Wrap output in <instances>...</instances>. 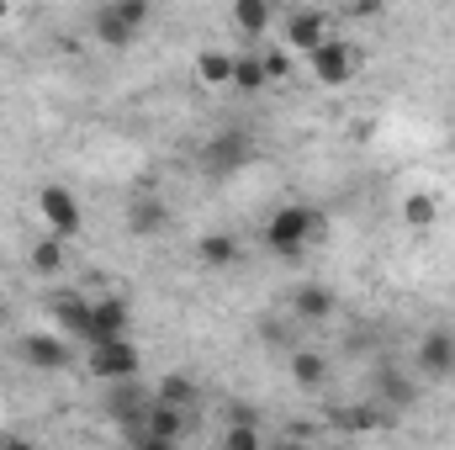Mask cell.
<instances>
[{
  "mask_svg": "<svg viewBox=\"0 0 455 450\" xmlns=\"http://www.w3.org/2000/svg\"><path fill=\"white\" fill-rule=\"evenodd\" d=\"M318 233H323V213H318V207H307V202H286V207H275L270 223H265V249L281 254V260H297Z\"/></svg>",
  "mask_w": 455,
  "mask_h": 450,
  "instance_id": "obj_1",
  "label": "cell"
},
{
  "mask_svg": "<svg viewBox=\"0 0 455 450\" xmlns=\"http://www.w3.org/2000/svg\"><path fill=\"white\" fill-rule=\"evenodd\" d=\"M101 408H107L112 424H122L127 446H138V440H143V414L154 408V392H148L143 382H112V387L101 392Z\"/></svg>",
  "mask_w": 455,
  "mask_h": 450,
  "instance_id": "obj_2",
  "label": "cell"
},
{
  "mask_svg": "<svg viewBox=\"0 0 455 450\" xmlns=\"http://www.w3.org/2000/svg\"><path fill=\"white\" fill-rule=\"evenodd\" d=\"M85 366H91V376H96L101 387H112V382H138L143 355H138L132 339H101V344H91Z\"/></svg>",
  "mask_w": 455,
  "mask_h": 450,
  "instance_id": "obj_3",
  "label": "cell"
},
{
  "mask_svg": "<svg viewBox=\"0 0 455 450\" xmlns=\"http://www.w3.org/2000/svg\"><path fill=\"white\" fill-rule=\"evenodd\" d=\"M37 218H43V228H48L53 238H64V244L85 228L80 197H75L69 186H43V191H37Z\"/></svg>",
  "mask_w": 455,
  "mask_h": 450,
  "instance_id": "obj_4",
  "label": "cell"
},
{
  "mask_svg": "<svg viewBox=\"0 0 455 450\" xmlns=\"http://www.w3.org/2000/svg\"><path fill=\"white\" fill-rule=\"evenodd\" d=\"M307 69H313L318 85H344V80L360 69V53H355L349 37H334V32H329V43H318V48L307 53Z\"/></svg>",
  "mask_w": 455,
  "mask_h": 450,
  "instance_id": "obj_5",
  "label": "cell"
},
{
  "mask_svg": "<svg viewBox=\"0 0 455 450\" xmlns=\"http://www.w3.org/2000/svg\"><path fill=\"white\" fill-rule=\"evenodd\" d=\"M43 308H48L53 329H59L64 339H85L91 334V297H85V292H75V286H53V292L43 297Z\"/></svg>",
  "mask_w": 455,
  "mask_h": 450,
  "instance_id": "obj_6",
  "label": "cell"
},
{
  "mask_svg": "<svg viewBox=\"0 0 455 450\" xmlns=\"http://www.w3.org/2000/svg\"><path fill=\"white\" fill-rule=\"evenodd\" d=\"M21 360L32 371H64L75 355H69V339L59 329H32V334H21Z\"/></svg>",
  "mask_w": 455,
  "mask_h": 450,
  "instance_id": "obj_7",
  "label": "cell"
},
{
  "mask_svg": "<svg viewBox=\"0 0 455 450\" xmlns=\"http://www.w3.org/2000/svg\"><path fill=\"white\" fill-rule=\"evenodd\" d=\"M281 37H286V53H302V59H307L318 43H329V16L313 11V5H302V11L286 16V32H281Z\"/></svg>",
  "mask_w": 455,
  "mask_h": 450,
  "instance_id": "obj_8",
  "label": "cell"
},
{
  "mask_svg": "<svg viewBox=\"0 0 455 450\" xmlns=\"http://www.w3.org/2000/svg\"><path fill=\"white\" fill-rule=\"evenodd\" d=\"M419 371L429 382H451L455 376V329H429L419 339Z\"/></svg>",
  "mask_w": 455,
  "mask_h": 450,
  "instance_id": "obj_9",
  "label": "cell"
},
{
  "mask_svg": "<svg viewBox=\"0 0 455 450\" xmlns=\"http://www.w3.org/2000/svg\"><path fill=\"white\" fill-rule=\"evenodd\" d=\"M127 329H132V308L122 297H91V334H85V344L127 339Z\"/></svg>",
  "mask_w": 455,
  "mask_h": 450,
  "instance_id": "obj_10",
  "label": "cell"
},
{
  "mask_svg": "<svg viewBox=\"0 0 455 450\" xmlns=\"http://www.w3.org/2000/svg\"><path fill=\"white\" fill-rule=\"evenodd\" d=\"M376 403L397 419V414H408V408L419 403V382H413L408 371H397V366H381V371H376Z\"/></svg>",
  "mask_w": 455,
  "mask_h": 450,
  "instance_id": "obj_11",
  "label": "cell"
},
{
  "mask_svg": "<svg viewBox=\"0 0 455 450\" xmlns=\"http://www.w3.org/2000/svg\"><path fill=\"white\" fill-rule=\"evenodd\" d=\"M329 424L344 430V435H371V430H387L392 424V414L381 408V403H344L329 414Z\"/></svg>",
  "mask_w": 455,
  "mask_h": 450,
  "instance_id": "obj_12",
  "label": "cell"
},
{
  "mask_svg": "<svg viewBox=\"0 0 455 450\" xmlns=\"http://www.w3.org/2000/svg\"><path fill=\"white\" fill-rule=\"evenodd\" d=\"M334 308H339V297H334V286H323V281H307V286L291 292V313H297L302 324H323V318H334Z\"/></svg>",
  "mask_w": 455,
  "mask_h": 450,
  "instance_id": "obj_13",
  "label": "cell"
},
{
  "mask_svg": "<svg viewBox=\"0 0 455 450\" xmlns=\"http://www.w3.org/2000/svg\"><path fill=\"white\" fill-rule=\"evenodd\" d=\"M228 21H233L238 37H265L270 21H275V5L270 0H233L228 5Z\"/></svg>",
  "mask_w": 455,
  "mask_h": 450,
  "instance_id": "obj_14",
  "label": "cell"
},
{
  "mask_svg": "<svg viewBox=\"0 0 455 450\" xmlns=\"http://www.w3.org/2000/svg\"><path fill=\"white\" fill-rule=\"evenodd\" d=\"M196 398H202V387H196V376H186V371H164V376L154 382V403H164V408L191 414Z\"/></svg>",
  "mask_w": 455,
  "mask_h": 450,
  "instance_id": "obj_15",
  "label": "cell"
},
{
  "mask_svg": "<svg viewBox=\"0 0 455 450\" xmlns=\"http://www.w3.org/2000/svg\"><path fill=\"white\" fill-rule=\"evenodd\" d=\"M243 159H249V138H243L238 127H233V133H223V138H212V143H207V154H202V165H207L212 175H228V170H238Z\"/></svg>",
  "mask_w": 455,
  "mask_h": 450,
  "instance_id": "obj_16",
  "label": "cell"
},
{
  "mask_svg": "<svg viewBox=\"0 0 455 450\" xmlns=\"http://www.w3.org/2000/svg\"><path fill=\"white\" fill-rule=\"evenodd\" d=\"M186 430H191V414H180V408L154 403V408L143 414V435H148V440H170V446H180Z\"/></svg>",
  "mask_w": 455,
  "mask_h": 450,
  "instance_id": "obj_17",
  "label": "cell"
},
{
  "mask_svg": "<svg viewBox=\"0 0 455 450\" xmlns=\"http://www.w3.org/2000/svg\"><path fill=\"white\" fill-rule=\"evenodd\" d=\"M170 228V207L159 202V197H138L132 207H127V233L132 238H154V233H164Z\"/></svg>",
  "mask_w": 455,
  "mask_h": 450,
  "instance_id": "obj_18",
  "label": "cell"
},
{
  "mask_svg": "<svg viewBox=\"0 0 455 450\" xmlns=\"http://www.w3.org/2000/svg\"><path fill=\"white\" fill-rule=\"evenodd\" d=\"M291 382L302 387V392H323L329 387V355H318V350H291Z\"/></svg>",
  "mask_w": 455,
  "mask_h": 450,
  "instance_id": "obj_19",
  "label": "cell"
},
{
  "mask_svg": "<svg viewBox=\"0 0 455 450\" xmlns=\"http://www.w3.org/2000/svg\"><path fill=\"white\" fill-rule=\"evenodd\" d=\"M196 260H202L207 270H228V265L243 260V244H238L233 233H202V238H196Z\"/></svg>",
  "mask_w": 455,
  "mask_h": 450,
  "instance_id": "obj_20",
  "label": "cell"
},
{
  "mask_svg": "<svg viewBox=\"0 0 455 450\" xmlns=\"http://www.w3.org/2000/svg\"><path fill=\"white\" fill-rule=\"evenodd\" d=\"M233 59L238 53H228V48H202L196 53V80L207 91H233Z\"/></svg>",
  "mask_w": 455,
  "mask_h": 450,
  "instance_id": "obj_21",
  "label": "cell"
},
{
  "mask_svg": "<svg viewBox=\"0 0 455 450\" xmlns=\"http://www.w3.org/2000/svg\"><path fill=\"white\" fill-rule=\"evenodd\" d=\"M27 265H32L37 276H48V281H53V276H64V265H69V244H64V238H53V233H43V238L27 249Z\"/></svg>",
  "mask_w": 455,
  "mask_h": 450,
  "instance_id": "obj_22",
  "label": "cell"
},
{
  "mask_svg": "<svg viewBox=\"0 0 455 450\" xmlns=\"http://www.w3.org/2000/svg\"><path fill=\"white\" fill-rule=\"evenodd\" d=\"M397 213H403V223H408V228H419V233H424V228L440 223V197H435V191H408Z\"/></svg>",
  "mask_w": 455,
  "mask_h": 450,
  "instance_id": "obj_23",
  "label": "cell"
},
{
  "mask_svg": "<svg viewBox=\"0 0 455 450\" xmlns=\"http://www.w3.org/2000/svg\"><path fill=\"white\" fill-rule=\"evenodd\" d=\"M233 91H238V96H259V91H265V64H259V53H238V59H233Z\"/></svg>",
  "mask_w": 455,
  "mask_h": 450,
  "instance_id": "obj_24",
  "label": "cell"
},
{
  "mask_svg": "<svg viewBox=\"0 0 455 450\" xmlns=\"http://www.w3.org/2000/svg\"><path fill=\"white\" fill-rule=\"evenodd\" d=\"M91 27H96V37H101V43H107V48H127V43H132V37H138V32H127V27H122V21H116V11H112V5H101V11H96V21H91Z\"/></svg>",
  "mask_w": 455,
  "mask_h": 450,
  "instance_id": "obj_25",
  "label": "cell"
},
{
  "mask_svg": "<svg viewBox=\"0 0 455 450\" xmlns=\"http://www.w3.org/2000/svg\"><path fill=\"white\" fill-rule=\"evenodd\" d=\"M112 11H116V21H122L127 32H143V27H148V16H154V5H148V0H112Z\"/></svg>",
  "mask_w": 455,
  "mask_h": 450,
  "instance_id": "obj_26",
  "label": "cell"
},
{
  "mask_svg": "<svg viewBox=\"0 0 455 450\" xmlns=\"http://www.w3.org/2000/svg\"><path fill=\"white\" fill-rule=\"evenodd\" d=\"M259 64H265V85L291 80V53H286V48H265V53H259Z\"/></svg>",
  "mask_w": 455,
  "mask_h": 450,
  "instance_id": "obj_27",
  "label": "cell"
},
{
  "mask_svg": "<svg viewBox=\"0 0 455 450\" xmlns=\"http://www.w3.org/2000/svg\"><path fill=\"white\" fill-rule=\"evenodd\" d=\"M228 430H259V408L254 403H228Z\"/></svg>",
  "mask_w": 455,
  "mask_h": 450,
  "instance_id": "obj_28",
  "label": "cell"
},
{
  "mask_svg": "<svg viewBox=\"0 0 455 450\" xmlns=\"http://www.w3.org/2000/svg\"><path fill=\"white\" fill-rule=\"evenodd\" d=\"M223 450H270L259 440V430H228L223 435Z\"/></svg>",
  "mask_w": 455,
  "mask_h": 450,
  "instance_id": "obj_29",
  "label": "cell"
},
{
  "mask_svg": "<svg viewBox=\"0 0 455 450\" xmlns=\"http://www.w3.org/2000/svg\"><path fill=\"white\" fill-rule=\"evenodd\" d=\"M286 440H318V424H307V419H286Z\"/></svg>",
  "mask_w": 455,
  "mask_h": 450,
  "instance_id": "obj_30",
  "label": "cell"
},
{
  "mask_svg": "<svg viewBox=\"0 0 455 450\" xmlns=\"http://www.w3.org/2000/svg\"><path fill=\"white\" fill-rule=\"evenodd\" d=\"M265 344H270V350H286L291 339H286V329H281V324H265Z\"/></svg>",
  "mask_w": 455,
  "mask_h": 450,
  "instance_id": "obj_31",
  "label": "cell"
},
{
  "mask_svg": "<svg viewBox=\"0 0 455 450\" xmlns=\"http://www.w3.org/2000/svg\"><path fill=\"white\" fill-rule=\"evenodd\" d=\"M349 16H355V21H371V16H381V5H376V0H365V5H349Z\"/></svg>",
  "mask_w": 455,
  "mask_h": 450,
  "instance_id": "obj_32",
  "label": "cell"
},
{
  "mask_svg": "<svg viewBox=\"0 0 455 450\" xmlns=\"http://www.w3.org/2000/svg\"><path fill=\"white\" fill-rule=\"evenodd\" d=\"M0 450H37V446H32L27 435H5V440H0Z\"/></svg>",
  "mask_w": 455,
  "mask_h": 450,
  "instance_id": "obj_33",
  "label": "cell"
},
{
  "mask_svg": "<svg viewBox=\"0 0 455 450\" xmlns=\"http://www.w3.org/2000/svg\"><path fill=\"white\" fill-rule=\"evenodd\" d=\"M270 450H318V446H307V440H286V435H281Z\"/></svg>",
  "mask_w": 455,
  "mask_h": 450,
  "instance_id": "obj_34",
  "label": "cell"
},
{
  "mask_svg": "<svg viewBox=\"0 0 455 450\" xmlns=\"http://www.w3.org/2000/svg\"><path fill=\"white\" fill-rule=\"evenodd\" d=\"M132 450H180V446H170V440H148V435H143Z\"/></svg>",
  "mask_w": 455,
  "mask_h": 450,
  "instance_id": "obj_35",
  "label": "cell"
},
{
  "mask_svg": "<svg viewBox=\"0 0 455 450\" xmlns=\"http://www.w3.org/2000/svg\"><path fill=\"white\" fill-rule=\"evenodd\" d=\"M5 16H11V5H0V21H5Z\"/></svg>",
  "mask_w": 455,
  "mask_h": 450,
  "instance_id": "obj_36",
  "label": "cell"
},
{
  "mask_svg": "<svg viewBox=\"0 0 455 450\" xmlns=\"http://www.w3.org/2000/svg\"><path fill=\"white\" fill-rule=\"evenodd\" d=\"M0 302H5V292H0Z\"/></svg>",
  "mask_w": 455,
  "mask_h": 450,
  "instance_id": "obj_37",
  "label": "cell"
}]
</instances>
